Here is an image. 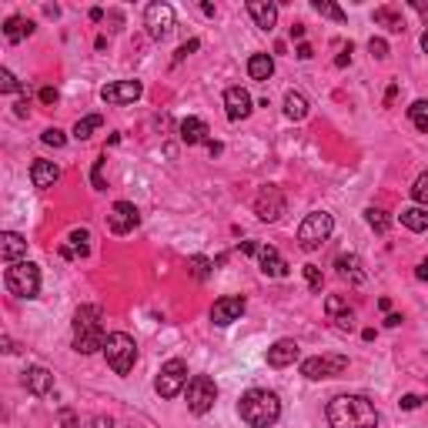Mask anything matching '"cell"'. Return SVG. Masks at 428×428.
Returning <instances> with one entry per match:
<instances>
[{"mask_svg": "<svg viewBox=\"0 0 428 428\" xmlns=\"http://www.w3.org/2000/svg\"><path fill=\"white\" fill-rule=\"evenodd\" d=\"M137 224H141V211L130 205V201H117L111 207V214H108V228H111L114 234H130Z\"/></svg>", "mask_w": 428, "mask_h": 428, "instance_id": "obj_14", "label": "cell"}, {"mask_svg": "<svg viewBox=\"0 0 428 428\" xmlns=\"http://www.w3.org/2000/svg\"><path fill=\"white\" fill-rule=\"evenodd\" d=\"M3 284H7V291L17 295V298H37L40 268L31 264V261H14V264H7V271H3Z\"/></svg>", "mask_w": 428, "mask_h": 428, "instance_id": "obj_4", "label": "cell"}, {"mask_svg": "<svg viewBox=\"0 0 428 428\" xmlns=\"http://www.w3.org/2000/svg\"><path fill=\"white\" fill-rule=\"evenodd\" d=\"M60 255H64V258H87V255H91V234H87L84 228H74V231L67 234V244L60 248Z\"/></svg>", "mask_w": 428, "mask_h": 428, "instance_id": "obj_22", "label": "cell"}, {"mask_svg": "<svg viewBox=\"0 0 428 428\" xmlns=\"http://www.w3.org/2000/svg\"><path fill=\"white\" fill-rule=\"evenodd\" d=\"M34 34V24L24 17H10L7 24H3V37L10 40V44H20L24 37H31Z\"/></svg>", "mask_w": 428, "mask_h": 428, "instance_id": "obj_27", "label": "cell"}, {"mask_svg": "<svg viewBox=\"0 0 428 428\" xmlns=\"http://www.w3.org/2000/svg\"><path fill=\"white\" fill-rule=\"evenodd\" d=\"M332 321H335V328H338V332H352V328H354V311H352V308H348L345 315L332 318Z\"/></svg>", "mask_w": 428, "mask_h": 428, "instance_id": "obj_42", "label": "cell"}, {"mask_svg": "<svg viewBox=\"0 0 428 428\" xmlns=\"http://www.w3.org/2000/svg\"><path fill=\"white\" fill-rule=\"evenodd\" d=\"M295 54H298L301 60H308V57H315V51H311V44H305V40H301V44H298V51H295Z\"/></svg>", "mask_w": 428, "mask_h": 428, "instance_id": "obj_47", "label": "cell"}, {"mask_svg": "<svg viewBox=\"0 0 428 428\" xmlns=\"http://www.w3.org/2000/svg\"><path fill=\"white\" fill-rule=\"evenodd\" d=\"M328 425L332 428H375L378 411L365 395H338L328 402Z\"/></svg>", "mask_w": 428, "mask_h": 428, "instance_id": "obj_1", "label": "cell"}, {"mask_svg": "<svg viewBox=\"0 0 428 428\" xmlns=\"http://www.w3.org/2000/svg\"><path fill=\"white\" fill-rule=\"evenodd\" d=\"M144 27H148L151 40H168V34L174 31V7L171 3H151L144 10Z\"/></svg>", "mask_w": 428, "mask_h": 428, "instance_id": "obj_11", "label": "cell"}, {"mask_svg": "<svg viewBox=\"0 0 428 428\" xmlns=\"http://www.w3.org/2000/svg\"><path fill=\"white\" fill-rule=\"evenodd\" d=\"M14 114H17V117H27V114H31V108H27V97H20L17 104H14Z\"/></svg>", "mask_w": 428, "mask_h": 428, "instance_id": "obj_48", "label": "cell"}, {"mask_svg": "<svg viewBox=\"0 0 428 428\" xmlns=\"http://www.w3.org/2000/svg\"><path fill=\"white\" fill-rule=\"evenodd\" d=\"M31 181H34V187L47 191V187H54L57 181H60V168H57L54 161H44V157H37V161L31 164Z\"/></svg>", "mask_w": 428, "mask_h": 428, "instance_id": "obj_19", "label": "cell"}, {"mask_svg": "<svg viewBox=\"0 0 428 428\" xmlns=\"http://www.w3.org/2000/svg\"><path fill=\"white\" fill-rule=\"evenodd\" d=\"M248 14L255 17L261 31H275L278 24V3H268V0H248Z\"/></svg>", "mask_w": 428, "mask_h": 428, "instance_id": "obj_20", "label": "cell"}, {"mask_svg": "<svg viewBox=\"0 0 428 428\" xmlns=\"http://www.w3.org/2000/svg\"><path fill=\"white\" fill-rule=\"evenodd\" d=\"M0 345H3V352H7V354H10V352H17V348H14V341H10V338H7V335L0 338Z\"/></svg>", "mask_w": 428, "mask_h": 428, "instance_id": "obj_55", "label": "cell"}, {"mask_svg": "<svg viewBox=\"0 0 428 428\" xmlns=\"http://www.w3.org/2000/svg\"><path fill=\"white\" fill-rule=\"evenodd\" d=\"M395 97H398V84H391L388 91H385V104H391V101H395Z\"/></svg>", "mask_w": 428, "mask_h": 428, "instance_id": "obj_54", "label": "cell"}, {"mask_svg": "<svg viewBox=\"0 0 428 428\" xmlns=\"http://www.w3.org/2000/svg\"><path fill=\"white\" fill-rule=\"evenodd\" d=\"M104 341H108V332L101 325V308L97 305H80L74 315V352H104Z\"/></svg>", "mask_w": 428, "mask_h": 428, "instance_id": "obj_3", "label": "cell"}, {"mask_svg": "<svg viewBox=\"0 0 428 428\" xmlns=\"http://www.w3.org/2000/svg\"><path fill=\"white\" fill-rule=\"evenodd\" d=\"M258 261H261V271H264L268 278H288V261L278 255V248L261 244V248H258Z\"/></svg>", "mask_w": 428, "mask_h": 428, "instance_id": "obj_17", "label": "cell"}, {"mask_svg": "<svg viewBox=\"0 0 428 428\" xmlns=\"http://www.w3.org/2000/svg\"><path fill=\"white\" fill-rule=\"evenodd\" d=\"M402 224L409 228V231H428V207H405L402 211Z\"/></svg>", "mask_w": 428, "mask_h": 428, "instance_id": "obj_28", "label": "cell"}, {"mask_svg": "<svg viewBox=\"0 0 428 428\" xmlns=\"http://www.w3.org/2000/svg\"><path fill=\"white\" fill-rule=\"evenodd\" d=\"M14 91H27V87H24V84H20L7 67H3V71H0V94H14Z\"/></svg>", "mask_w": 428, "mask_h": 428, "instance_id": "obj_37", "label": "cell"}, {"mask_svg": "<svg viewBox=\"0 0 428 428\" xmlns=\"http://www.w3.org/2000/svg\"><path fill=\"white\" fill-rule=\"evenodd\" d=\"M91 428H114V422L111 418H104V415H97V418L91 422Z\"/></svg>", "mask_w": 428, "mask_h": 428, "instance_id": "obj_51", "label": "cell"}, {"mask_svg": "<svg viewBox=\"0 0 428 428\" xmlns=\"http://www.w3.org/2000/svg\"><path fill=\"white\" fill-rule=\"evenodd\" d=\"M325 311H328V318H338L348 311V301L338 298V295H332V298H325Z\"/></svg>", "mask_w": 428, "mask_h": 428, "instance_id": "obj_40", "label": "cell"}, {"mask_svg": "<svg viewBox=\"0 0 428 428\" xmlns=\"http://www.w3.org/2000/svg\"><path fill=\"white\" fill-rule=\"evenodd\" d=\"M345 368H348V358H345V354H315V358H305V361H301V375H305L308 382L338 378Z\"/></svg>", "mask_w": 428, "mask_h": 428, "instance_id": "obj_9", "label": "cell"}, {"mask_svg": "<svg viewBox=\"0 0 428 428\" xmlns=\"http://www.w3.org/2000/svg\"><path fill=\"white\" fill-rule=\"evenodd\" d=\"M238 415L248 428H271L281 418V402L275 391L268 388H251L241 395L238 402Z\"/></svg>", "mask_w": 428, "mask_h": 428, "instance_id": "obj_2", "label": "cell"}, {"mask_svg": "<svg viewBox=\"0 0 428 428\" xmlns=\"http://www.w3.org/2000/svg\"><path fill=\"white\" fill-rule=\"evenodd\" d=\"M365 221L372 224V231H378V234H385V231H388V214H385V211H382V207H368V211H365Z\"/></svg>", "mask_w": 428, "mask_h": 428, "instance_id": "obj_34", "label": "cell"}, {"mask_svg": "<svg viewBox=\"0 0 428 428\" xmlns=\"http://www.w3.org/2000/svg\"><path fill=\"white\" fill-rule=\"evenodd\" d=\"M271 74H275V60H271V54H251L248 57V77H251V80H268Z\"/></svg>", "mask_w": 428, "mask_h": 428, "instance_id": "obj_25", "label": "cell"}, {"mask_svg": "<svg viewBox=\"0 0 428 428\" xmlns=\"http://www.w3.org/2000/svg\"><path fill=\"white\" fill-rule=\"evenodd\" d=\"M311 114V108H308V97L298 91H288L284 94V117L288 121H305Z\"/></svg>", "mask_w": 428, "mask_h": 428, "instance_id": "obj_24", "label": "cell"}, {"mask_svg": "<svg viewBox=\"0 0 428 428\" xmlns=\"http://www.w3.org/2000/svg\"><path fill=\"white\" fill-rule=\"evenodd\" d=\"M24 385H27L31 395H51L54 391V372L44 368V365H34V368L24 372Z\"/></svg>", "mask_w": 428, "mask_h": 428, "instance_id": "obj_18", "label": "cell"}, {"mask_svg": "<svg viewBox=\"0 0 428 428\" xmlns=\"http://www.w3.org/2000/svg\"><path fill=\"white\" fill-rule=\"evenodd\" d=\"M368 51H372V57L385 60V57H388V44H385L382 37H372V40H368Z\"/></svg>", "mask_w": 428, "mask_h": 428, "instance_id": "obj_43", "label": "cell"}, {"mask_svg": "<svg viewBox=\"0 0 428 428\" xmlns=\"http://www.w3.org/2000/svg\"><path fill=\"white\" fill-rule=\"evenodd\" d=\"M244 308H248V301H244L241 295L218 298V301H214V308H211V321H214L218 328H228V325H234V321L244 315Z\"/></svg>", "mask_w": 428, "mask_h": 428, "instance_id": "obj_13", "label": "cell"}, {"mask_svg": "<svg viewBox=\"0 0 428 428\" xmlns=\"http://www.w3.org/2000/svg\"><path fill=\"white\" fill-rule=\"evenodd\" d=\"M398 405H402L405 411H415L418 405H422V395H402V402H398Z\"/></svg>", "mask_w": 428, "mask_h": 428, "instance_id": "obj_45", "label": "cell"}, {"mask_svg": "<svg viewBox=\"0 0 428 428\" xmlns=\"http://www.w3.org/2000/svg\"><path fill=\"white\" fill-rule=\"evenodd\" d=\"M422 51H425V54H428V31H425V34H422Z\"/></svg>", "mask_w": 428, "mask_h": 428, "instance_id": "obj_58", "label": "cell"}, {"mask_svg": "<svg viewBox=\"0 0 428 428\" xmlns=\"http://www.w3.org/2000/svg\"><path fill=\"white\" fill-rule=\"evenodd\" d=\"M238 251H241V255H258V244H255V241H241V244H238Z\"/></svg>", "mask_w": 428, "mask_h": 428, "instance_id": "obj_49", "label": "cell"}, {"mask_svg": "<svg viewBox=\"0 0 428 428\" xmlns=\"http://www.w3.org/2000/svg\"><path fill=\"white\" fill-rule=\"evenodd\" d=\"M207 151H211V154H214V157H218V154H221V144H218V141H207Z\"/></svg>", "mask_w": 428, "mask_h": 428, "instance_id": "obj_57", "label": "cell"}, {"mask_svg": "<svg viewBox=\"0 0 428 428\" xmlns=\"http://www.w3.org/2000/svg\"><path fill=\"white\" fill-rule=\"evenodd\" d=\"M332 231H335V218H332L328 211H311V214L298 224V244L305 251H318L321 244L332 238Z\"/></svg>", "mask_w": 428, "mask_h": 428, "instance_id": "obj_6", "label": "cell"}, {"mask_svg": "<svg viewBox=\"0 0 428 428\" xmlns=\"http://www.w3.org/2000/svg\"><path fill=\"white\" fill-rule=\"evenodd\" d=\"M348 60H352V44H348V47H345V51H341V54H338V67H345V64H348Z\"/></svg>", "mask_w": 428, "mask_h": 428, "instance_id": "obj_50", "label": "cell"}, {"mask_svg": "<svg viewBox=\"0 0 428 428\" xmlns=\"http://www.w3.org/2000/svg\"><path fill=\"white\" fill-rule=\"evenodd\" d=\"M187 271H191L198 281H207L211 275H214V261L205 258V255H191V258H187Z\"/></svg>", "mask_w": 428, "mask_h": 428, "instance_id": "obj_29", "label": "cell"}, {"mask_svg": "<svg viewBox=\"0 0 428 428\" xmlns=\"http://www.w3.org/2000/svg\"><path fill=\"white\" fill-rule=\"evenodd\" d=\"M422 17H425V27H428V10H425V14H422Z\"/></svg>", "mask_w": 428, "mask_h": 428, "instance_id": "obj_59", "label": "cell"}, {"mask_svg": "<svg viewBox=\"0 0 428 428\" xmlns=\"http://www.w3.org/2000/svg\"><path fill=\"white\" fill-rule=\"evenodd\" d=\"M60 425H64V428H80V425H77L74 409H60Z\"/></svg>", "mask_w": 428, "mask_h": 428, "instance_id": "obj_46", "label": "cell"}, {"mask_svg": "<svg viewBox=\"0 0 428 428\" xmlns=\"http://www.w3.org/2000/svg\"><path fill=\"white\" fill-rule=\"evenodd\" d=\"M291 40H305V24H295V27H291Z\"/></svg>", "mask_w": 428, "mask_h": 428, "instance_id": "obj_53", "label": "cell"}, {"mask_svg": "<svg viewBox=\"0 0 428 428\" xmlns=\"http://www.w3.org/2000/svg\"><path fill=\"white\" fill-rule=\"evenodd\" d=\"M298 341L295 338H281V341H275L271 348H268V365L271 368H288V365H295L298 361Z\"/></svg>", "mask_w": 428, "mask_h": 428, "instance_id": "obj_15", "label": "cell"}, {"mask_svg": "<svg viewBox=\"0 0 428 428\" xmlns=\"http://www.w3.org/2000/svg\"><path fill=\"white\" fill-rule=\"evenodd\" d=\"M207 124L201 121V117H187V121H181V141H185L187 148H194V144H207Z\"/></svg>", "mask_w": 428, "mask_h": 428, "instance_id": "obj_23", "label": "cell"}, {"mask_svg": "<svg viewBox=\"0 0 428 428\" xmlns=\"http://www.w3.org/2000/svg\"><path fill=\"white\" fill-rule=\"evenodd\" d=\"M251 111H255V108H251V94L244 91V87H228V91H224V114H228L231 121H244Z\"/></svg>", "mask_w": 428, "mask_h": 428, "instance_id": "obj_16", "label": "cell"}, {"mask_svg": "<svg viewBox=\"0 0 428 428\" xmlns=\"http://www.w3.org/2000/svg\"><path fill=\"white\" fill-rule=\"evenodd\" d=\"M305 281H308V288H311L315 295H321L325 278H321V268H318V264H305Z\"/></svg>", "mask_w": 428, "mask_h": 428, "instance_id": "obj_36", "label": "cell"}, {"mask_svg": "<svg viewBox=\"0 0 428 428\" xmlns=\"http://www.w3.org/2000/svg\"><path fill=\"white\" fill-rule=\"evenodd\" d=\"M57 97H60V94H57V87H40V104L54 108V104H57Z\"/></svg>", "mask_w": 428, "mask_h": 428, "instance_id": "obj_44", "label": "cell"}, {"mask_svg": "<svg viewBox=\"0 0 428 428\" xmlns=\"http://www.w3.org/2000/svg\"><path fill=\"white\" fill-rule=\"evenodd\" d=\"M24 255H27L24 234H17V231H3V234H0V258H3V264H14V261H20Z\"/></svg>", "mask_w": 428, "mask_h": 428, "instance_id": "obj_21", "label": "cell"}, {"mask_svg": "<svg viewBox=\"0 0 428 428\" xmlns=\"http://www.w3.org/2000/svg\"><path fill=\"white\" fill-rule=\"evenodd\" d=\"M385 325H388V328H398V325H402V315H388L385 318Z\"/></svg>", "mask_w": 428, "mask_h": 428, "instance_id": "obj_56", "label": "cell"}, {"mask_svg": "<svg viewBox=\"0 0 428 428\" xmlns=\"http://www.w3.org/2000/svg\"><path fill=\"white\" fill-rule=\"evenodd\" d=\"M198 47H201V40H198V37L185 40V44H181V47H178V54H174V64H181V60H185L187 54H194V51H198Z\"/></svg>", "mask_w": 428, "mask_h": 428, "instance_id": "obj_41", "label": "cell"}, {"mask_svg": "<svg viewBox=\"0 0 428 428\" xmlns=\"http://www.w3.org/2000/svg\"><path fill=\"white\" fill-rule=\"evenodd\" d=\"M415 278H418V281H428V261H422V264L415 268Z\"/></svg>", "mask_w": 428, "mask_h": 428, "instance_id": "obj_52", "label": "cell"}, {"mask_svg": "<svg viewBox=\"0 0 428 428\" xmlns=\"http://www.w3.org/2000/svg\"><path fill=\"white\" fill-rule=\"evenodd\" d=\"M288 211V201H284V194H281V187L275 185H264L258 191V198H255V214H258L261 221L275 224L281 221V214Z\"/></svg>", "mask_w": 428, "mask_h": 428, "instance_id": "obj_10", "label": "cell"}, {"mask_svg": "<svg viewBox=\"0 0 428 428\" xmlns=\"http://www.w3.org/2000/svg\"><path fill=\"white\" fill-rule=\"evenodd\" d=\"M187 361H181V358H171V361H164L161 365V372H157V378H154V391L161 395V398H174V395H181V391L187 388Z\"/></svg>", "mask_w": 428, "mask_h": 428, "instance_id": "obj_8", "label": "cell"}, {"mask_svg": "<svg viewBox=\"0 0 428 428\" xmlns=\"http://www.w3.org/2000/svg\"><path fill=\"white\" fill-rule=\"evenodd\" d=\"M141 94H144V84H141V80H114L108 87H101V101L121 108V104H134Z\"/></svg>", "mask_w": 428, "mask_h": 428, "instance_id": "obj_12", "label": "cell"}, {"mask_svg": "<svg viewBox=\"0 0 428 428\" xmlns=\"http://www.w3.org/2000/svg\"><path fill=\"white\" fill-rule=\"evenodd\" d=\"M411 198H415L422 207H428V171H422V174L415 178V185H411Z\"/></svg>", "mask_w": 428, "mask_h": 428, "instance_id": "obj_35", "label": "cell"}, {"mask_svg": "<svg viewBox=\"0 0 428 428\" xmlns=\"http://www.w3.org/2000/svg\"><path fill=\"white\" fill-rule=\"evenodd\" d=\"M409 121L422 130V134H428V101H415V104H411V108H409Z\"/></svg>", "mask_w": 428, "mask_h": 428, "instance_id": "obj_32", "label": "cell"}, {"mask_svg": "<svg viewBox=\"0 0 428 428\" xmlns=\"http://www.w3.org/2000/svg\"><path fill=\"white\" fill-rule=\"evenodd\" d=\"M104 164H108V154H101L97 161H94V171H91V185H94V191H104Z\"/></svg>", "mask_w": 428, "mask_h": 428, "instance_id": "obj_38", "label": "cell"}, {"mask_svg": "<svg viewBox=\"0 0 428 428\" xmlns=\"http://www.w3.org/2000/svg\"><path fill=\"white\" fill-rule=\"evenodd\" d=\"M311 7H315L321 17H332L335 24H345V20H348L345 17V10H341L338 3H332V0H311Z\"/></svg>", "mask_w": 428, "mask_h": 428, "instance_id": "obj_33", "label": "cell"}, {"mask_svg": "<svg viewBox=\"0 0 428 428\" xmlns=\"http://www.w3.org/2000/svg\"><path fill=\"white\" fill-rule=\"evenodd\" d=\"M40 141L47 144V148H64L67 144V137H64V130H57V128H47L44 134H40Z\"/></svg>", "mask_w": 428, "mask_h": 428, "instance_id": "obj_39", "label": "cell"}, {"mask_svg": "<svg viewBox=\"0 0 428 428\" xmlns=\"http://www.w3.org/2000/svg\"><path fill=\"white\" fill-rule=\"evenodd\" d=\"M101 124H104V117H101V114H87V117H80V121L74 124V137H77V141H87L94 130H101Z\"/></svg>", "mask_w": 428, "mask_h": 428, "instance_id": "obj_31", "label": "cell"}, {"mask_svg": "<svg viewBox=\"0 0 428 428\" xmlns=\"http://www.w3.org/2000/svg\"><path fill=\"white\" fill-rule=\"evenodd\" d=\"M185 395H187V411L191 415H207L214 409V402H218V385L207 375H191Z\"/></svg>", "mask_w": 428, "mask_h": 428, "instance_id": "obj_7", "label": "cell"}, {"mask_svg": "<svg viewBox=\"0 0 428 428\" xmlns=\"http://www.w3.org/2000/svg\"><path fill=\"white\" fill-rule=\"evenodd\" d=\"M104 358H108L114 375H130L134 372V361H137V341L128 332H114L104 341Z\"/></svg>", "mask_w": 428, "mask_h": 428, "instance_id": "obj_5", "label": "cell"}, {"mask_svg": "<svg viewBox=\"0 0 428 428\" xmlns=\"http://www.w3.org/2000/svg\"><path fill=\"white\" fill-rule=\"evenodd\" d=\"M335 264H338V275H341V278H348L352 284H361V281H365V271H361V261H358V255H341Z\"/></svg>", "mask_w": 428, "mask_h": 428, "instance_id": "obj_26", "label": "cell"}, {"mask_svg": "<svg viewBox=\"0 0 428 428\" xmlns=\"http://www.w3.org/2000/svg\"><path fill=\"white\" fill-rule=\"evenodd\" d=\"M375 24H385L391 34H402V31H405V20H402V14H395L391 7H378V10H375Z\"/></svg>", "mask_w": 428, "mask_h": 428, "instance_id": "obj_30", "label": "cell"}]
</instances>
